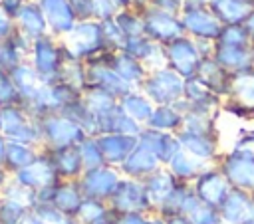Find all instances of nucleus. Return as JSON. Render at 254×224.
Listing matches in <instances>:
<instances>
[{"label":"nucleus","mask_w":254,"mask_h":224,"mask_svg":"<svg viewBox=\"0 0 254 224\" xmlns=\"http://www.w3.org/2000/svg\"><path fill=\"white\" fill-rule=\"evenodd\" d=\"M121 224H141V220H139V218H135V216H129V218H125Z\"/></svg>","instance_id":"1"},{"label":"nucleus","mask_w":254,"mask_h":224,"mask_svg":"<svg viewBox=\"0 0 254 224\" xmlns=\"http://www.w3.org/2000/svg\"><path fill=\"white\" fill-rule=\"evenodd\" d=\"M171 224H187L185 220H175V222H171Z\"/></svg>","instance_id":"2"},{"label":"nucleus","mask_w":254,"mask_h":224,"mask_svg":"<svg viewBox=\"0 0 254 224\" xmlns=\"http://www.w3.org/2000/svg\"><path fill=\"white\" fill-rule=\"evenodd\" d=\"M30 224H42V222H40V220H32Z\"/></svg>","instance_id":"3"}]
</instances>
